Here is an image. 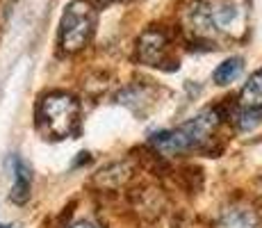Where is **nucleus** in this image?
Wrapping results in <instances>:
<instances>
[{"label": "nucleus", "mask_w": 262, "mask_h": 228, "mask_svg": "<svg viewBox=\"0 0 262 228\" xmlns=\"http://www.w3.org/2000/svg\"><path fill=\"white\" fill-rule=\"evenodd\" d=\"M224 119H226L224 108H219V105L205 108L196 116H191L189 121L180 123L178 128L153 133L150 146H153L160 155H164V158L194 153V151L205 149V146L212 141V137L216 135L219 126L224 123Z\"/></svg>", "instance_id": "obj_1"}, {"label": "nucleus", "mask_w": 262, "mask_h": 228, "mask_svg": "<svg viewBox=\"0 0 262 228\" xmlns=\"http://www.w3.org/2000/svg\"><path fill=\"white\" fill-rule=\"evenodd\" d=\"M37 130L48 139H67L80 130V103L67 91H50L37 105Z\"/></svg>", "instance_id": "obj_2"}, {"label": "nucleus", "mask_w": 262, "mask_h": 228, "mask_svg": "<svg viewBox=\"0 0 262 228\" xmlns=\"http://www.w3.org/2000/svg\"><path fill=\"white\" fill-rule=\"evenodd\" d=\"M96 7L89 0H71L59 23V46L64 53H78L92 42L96 30Z\"/></svg>", "instance_id": "obj_3"}, {"label": "nucleus", "mask_w": 262, "mask_h": 228, "mask_svg": "<svg viewBox=\"0 0 262 228\" xmlns=\"http://www.w3.org/2000/svg\"><path fill=\"white\" fill-rule=\"evenodd\" d=\"M171 46H169V37L164 30L160 28H148L142 32L137 42V57L139 62L146 64V67H160L164 69V64L171 62L169 55Z\"/></svg>", "instance_id": "obj_4"}, {"label": "nucleus", "mask_w": 262, "mask_h": 228, "mask_svg": "<svg viewBox=\"0 0 262 228\" xmlns=\"http://www.w3.org/2000/svg\"><path fill=\"white\" fill-rule=\"evenodd\" d=\"M216 228H260L258 212L249 205L233 203L221 212Z\"/></svg>", "instance_id": "obj_5"}, {"label": "nucleus", "mask_w": 262, "mask_h": 228, "mask_svg": "<svg viewBox=\"0 0 262 228\" xmlns=\"http://www.w3.org/2000/svg\"><path fill=\"white\" fill-rule=\"evenodd\" d=\"M9 164H12V171H14V185H12V192H9V199H12L16 205H23L25 201L30 199L32 171H30V167L25 164V160L18 158V155H12Z\"/></svg>", "instance_id": "obj_6"}, {"label": "nucleus", "mask_w": 262, "mask_h": 228, "mask_svg": "<svg viewBox=\"0 0 262 228\" xmlns=\"http://www.w3.org/2000/svg\"><path fill=\"white\" fill-rule=\"evenodd\" d=\"M119 103L130 108L133 112L144 114L146 108L153 105V91L148 87H144V85H133V87H125L119 94Z\"/></svg>", "instance_id": "obj_7"}, {"label": "nucleus", "mask_w": 262, "mask_h": 228, "mask_svg": "<svg viewBox=\"0 0 262 228\" xmlns=\"http://www.w3.org/2000/svg\"><path fill=\"white\" fill-rule=\"evenodd\" d=\"M242 110H262V69H258L249 78V82L239 91Z\"/></svg>", "instance_id": "obj_8"}, {"label": "nucleus", "mask_w": 262, "mask_h": 228, "mask_svg": "<svg viewBox=\"0 0 262 228\" xmlns=\"http://www.w3.org/2000/svg\"><path fill=\"white\" fill-rule=\"evenodd\" d=\"M242 71H244V59L242 57H228L214 69L212 80H214V85H230L239 78Z\"/></svg>", "instance_id": "obj_9"}, {"label": "nucleus", "mask_w": 262, "mask_h": 228, "mask_svg": "<svg viewBox=\"0 0 262 228\" xmlns=\"http://www.w3.org/2000/svg\"><path fill=\"white\" fill-rule=\"evenodd\" d=\"M71 228H100V226L92 224V221H80V224H75V226H71Z\"/></svg>", "instance_id": "obj_10"}, {"label": "nucleus", "mask_w": 262, "mask_h": 228, "mask_svg": "<svg viewBox=\"0 0 262 228\" xmlns=\"http://www.w3.org/2000/svg\"><path fill=\"white\" fill-rule=\"evenodd\" d=\"M98 7H107V5H112V3H119V0H94Z\"/></svg>", "instance_id": "obj_11"}, {"label": "nucleus", "mask_w": 262, "mask_h": 228, "mask_svg": "<svg viewBox=\"0 0 262 228\" xmlns=\"http://www.w3.org/2000/svg\"><path fill=\"white\" fill-rule=\"evenodd\" d=\"M0 228H16V226H0Z\"/></svg>", "instance_id": "obj_12"}]
</instances>
